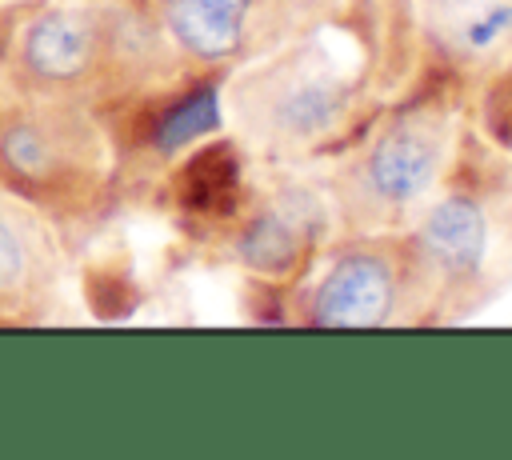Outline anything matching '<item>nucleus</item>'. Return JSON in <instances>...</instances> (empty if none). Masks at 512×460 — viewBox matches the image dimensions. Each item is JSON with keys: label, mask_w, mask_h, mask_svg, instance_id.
<instances>
[{"label": "nucleus", "mask_w": 512, "mask_h": 460, "mask_svg": "<svg viewBox=\"0 0 512 460\" xmlns=\"http://www.w3.org/2000/svg\"><path fill=\"white\" fill-rule=\"evenodd\" d=\"M348 104V72L340 56L312 44L308 52L288 56L272 80L260 88V108L268 128L288 140H312L336 124Z\"/></svg>", "instance_id": "1"}, {"label": "nucleus", "mask_w": 512, "mask_h": 460, "mask_svg": "<svg viewBox=\"0 0 512 460\" xmlns=\"http://www.w3.org/2000/svg\"><path fill=\"white\" fill-rule=\"evenodd\" d=\"M388 308H392V268L380 256L352 252L316 288L312 320L324 328H368L380 324Z\"/></svg>", "instance_id": "2"}, {"label": "nucleus", "mask_w": 512, "mask_h": 460, "mask_svg": "<svg viewBox=\"0 0 512 460\" xmlns=\"http://www.w3.org/2000/svg\"><path fill=\"white\" fill-rule=\"evenodd\" d=\"M440 164V140L432 128L424 124H400L388 136H380V144L368 156V184L380 200L388 204H408L416 200Z\"/></svg>", "instance_id": "3"}, {"label": "nucleus", "mask_w": 512, "mask_h": 460, "mask_svg": "<svg viewBox=\"0 0 512 460\" xmlns=\"http://www.w3.org/2000/svg\"><path fill=\"white\" fill-rule=\"evenodd\" d=\"M100 32L88 12H44L24 32V64L32 76L64 84L92 68Z\"/></svg>", "instance_id": "4"}, {"label": "nucleus", "mask_w": 512, "mask_h": 460, "mask_svg": "<svg viewBox=\"0 0 512 460\" xmlns=\"http://www.w3.org/2000/svg\"><path fill=\"white\" fill-rule=\"evenodd\" d=\"M420 244H424V256L448 272V276H468L480 268L484 260V248H488V224H484V212L472 204V200H440L424 228H420Z\"/></svg>", "instance_id": "5"}, {"label": "nucleus", "mask_w": 512, "mask_h": 460, "mask_svg": "<svg viewBox=\"0 0 512 460\" xmlns=\"http://www.w3.org/2000/svg\"><path fill=\"white\" fill-rule=\"evenodd\" d=\"M248 8L252 0H164V20L188 52L220 60L240 44Z\"/></svg>", "instance_id": "6"}, {"label": "nucleus", "mask_w": 512, "mask_h": 460, "mask_svg": "<svg viewBox=\"0 0 512 460\" xmlns=\"http://www.w3.org/2000/svg\"><path fill=\"white\" fill-rule=\"evenodd\" d=\"M432 20L452 44L488 52L512 32V0H432Z\"/></svg>", "instance_id": "7"}, {"label": "nucleus", "mask_w": 512, "mask_h": 460, "mask_svg": "<svg viewBox=\"0 0 512 460\" xmlns=\"http://www.w3.org/2000/svg\"><path fill=\"white\" fill-rule=\"evenodd\" d=\"M0 164L24 184H44L64 168V140L40 120H12L0 128Z\"/></svg>", "instance_id": "8"}, {"label": "nucleus", "mask_w": 512, "mask_h": 460, "mask_svg": "<svg viewBox=\"0 0 512 460\" xmlns=\"http://www.w3.org/2000/svg\"><path fill=\"white\" fill-rule=\"evenodd\" d=\"M304 224L300 216H288V212H268L252 224V232L244 236V260L260 272H288L304 248Z\"/></svg>", "instance_id": "9"}, {"label": "nucleus", "mask_w": 512, "mask_h": 460, "mask_svg": "<svg viewBox=\"0 0 512 460\" xmlns=\"http://www.w3.org/2000/svg\"><path fill=\"white\" fill-rule=\"evenodd\" d=\"M236 188V160L228 144H216L212 152H200L188 168H184V200L192 208H212L220 200H228Z\"/></svg>", "instance_id": "10"}, {"label": "nucleus", "mask_w": 512, "mask_h": 460, "mask_svg": "<svg viewBox=\"0 0 512 460\" xmlns=\"http://www.w3.org/2000/svg\"><path fill=\"white\" fill-rule=\"evenodd\" d=\"M212 128H216V92H196V96H188L184 104H176L164 116V124L156 132V144L164 152H172V148H180L188 140H200Z\"/></svg>", "instance_id": "11"}, {"label": "nucleus", "mask_w": 512, "mask_h": 460, "mask_svg": "<svg viewBox=\"0 0 512 460\" xmlns=\"http://www.w3.org/2000/svg\"><path fill=\"white\" fill-rule=\"evenodd\" d=\"M28 280V236L16 216L0 208V300H12Z\"/></svg>", "instance_id": "12"}]
</instances>
